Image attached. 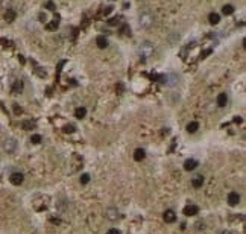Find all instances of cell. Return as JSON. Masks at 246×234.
Returning <instances> with one entry per match:
<instances>
[{
	"label": "cell",
	"mask_w": 246,
	"mask_h": 234,
	"mask_svg": "<svg viewBox=\"0 0 246 234\" xmlns=\"http://www.w3.org/2000/svg\"><path fill=\"white\" fill-rule=\"evenodd\" d=\"M46 8H47V9H50V11H55V5H53V2H47V3H46Z\"/></svg>",
	"instance_id": "f546056e"
},
{
	"label": "cell",
	"mask_w": 246,
	"mask_h": 234,
	"mask_svg": "<svg viewBox=\"0 0 246 234\" xmlns=\"http://www.w3.org/2000/svg\"><path fill=\"white\" fill-rule=\"evenodd\" d=\"M163 217H164V222H167V223H173L176 220V215L173 210H166Z\"/></svg>",
	"instance_id": "ba28073f"
},
{
	"label": "cell",
	"mask_w": 246,
	"mask_h": 234,
	"mask_svg": "<svg viewBox=\"0 0 246 234\" xmlns=\"http://www.w3.org/2000/svg\"><path fill=\"white\" fill-rule=\"evenodd\" d=\"M38 20H40V21H46V20H47L46 12H40V14H38Z\"/></svg>",
	"instance_id": "83f0119b"
},
{
	"label": "cell",
	"mask_w": 246,
	"mask_h": 234,
	"mask_svg": "<svg viewBox=\"0 0 246 234\" xmlns=\"http://www.w3.org/2000/svg\"><path fill=\"white\" fill-rule=\"evenodd\" d=\"M0 44H3L5 47H9V46H12V43H11L9 40H6V38H0Z\"/></svg>",
	"instance_id": "4316f807"
},
{
	"label": "cell",
	"mask_w": 246,
	"mask_h": 234,
	"mask_svg": "<svg viewBox=\"0 0 246 234\" xmlns=\"http://www.w3.org/2000/svg\"><path fill=\"white\" fill-rule=\"evenodd\" d=\"M18 61H20L21 64H24V62H26V59L23 58V55H18Z\"/></svg>",
	"instance_id": "d6a6232c"
},
{
	"label": "cell",
	"mask_w": 246,
	"mask_h": 234,
	"mask_svg": "<svg viewBox=\"0 0 246 234\" xmlns=\"http://www.w3.org/2000/svg\"><path fill=\"white\" fill-rule=\"evenodd\" d=\"M90 182V175L88 173H84V175H81V184H88Z\"/></svg>",
	"instance_id": "484cf974"
},
{
	"label": "cell",
	"mask_w": 246,
	"mask_h": 234,
	"mask_svg": "<svg viewBox=\"0 0 246 234\" xmlns=\"http://www.w3.org/2000/svg\"><path fill=\"white\" fill-rule=\"evenodd\" d=\"M87 116V109L84 108V107H79V108L74 109V117H78V119H84Z\"/></svg>",
	"instance_id": "2e32d148"
},
{
	"label": "cell",
	"mask_w": 246,
	"mask_h": 234,
	"mask_svg": "<svg viewBox=\"0 0 246 234\" xmlns=\"http://www.w3.org/2000/svg\"><path fill=\"white\" fill-rule=\"evenodd\" d=\"M9 181H11L14 185H20V184L24 181V177H23V173H20V172H14V173H11Z\"/></svg>",
	"instance_id": "5b68a950"
},
{
	"label": "cell",
	"mask_w": 246,
	"mask_h": 234,
	"mask_svg": "<svg viewBox=\"0 0 246 234\" xmlns=\"http://www.w3.org/2000/svg\"><path fill=\"white\" fill-rule=\"evenodd\" d=\"M197 128H199V123H197V122H190V123L187 125V131H189L190 134H193V132L197 131Z\"/></svg>",
	"instance_id": "d6986e66"
},
{
	"label": "cell",
	"mask_w": 246,
	"mask_h": 234,
	"mask_svg": "<svg viewBox=\"0 0 246 234\" xmlns=\"http://www.w3.org/2000/svg\"><path fill=\"white\" fill-rule=\"evenodd\" d=\"M138 23H140L141 28H144V29H149V28L154 24V15H152L151 12H143V14L140 15Z\"/></svg>",
	"instance_id": "6da1fadb"
},
{
	"label": "cell",
	"mask_w": 246,
	"mask_h": 234,
	"mask_svg": "<svg viewBox=\"0 0 246 234\" xmlns=\"http://www.w3.org/2000/svg\"><path fill=\"white\" fill-rule=\"evenodd\" d=\"M34 126H35V123L31 122V120H24V122L21 123V128H23V129H32Z\"/></svg>",
	"instance_id": "7402d4cb"
},
{
	"label": "cell",
	"mask_w": 246,
	"mask_h": 234,
	"mask_svg": "<svg viewBox=\"0 0 246 234\" xmlns=\"http://www.w3.org/2000/svg\"><path fill=\"white\" fill-rule=\"evenodd\" d=\"M152 53H154V46L149 41L143 43L140 46V55L143 58H149V56H152Z\"/></svg>",
	"instance_id": "3957f363"
},
{
	"label": "cell",
	"mask_w": 246,
	"mask_h": 234,
	"mask_svg": "<svg viewBox=\"0 0 246 234\" xmlns=\"http://www.w3.org/2000/svg\"><path fill=\"white\" fill-rule=\"evenodd\" d=\"M120 32H122L123 35H131V29H129V26H128V24H123L122 29H120Z\"/></svg>",
	"instance_id": "d4e9b609"
},
{
	"label": "cell",
	"mask_w": 246,
	"mask_h": 234,
	"mask_svg": "<svg viewBox=\"0 0 246 234\" xmlns=\"http://www.w3.org/2000/svg\"><path fill=\"white\" fill-rule=\"evenodd\" d=\"M239 202H240V195L237 192H231L228 195V204L231 207H235Z\"/></svg>",
	"instance_id": "8992f818"
},
{
	"label": "cell",
	"mask_w": 246,
	"mask_h": 234,
	"mask_svg": "<svg viewBox=\"0 0 246 234\" xmlns=\"http://www.w3.org/2000/svg\"><path fill=\"white\" fill-rule=\"evenodd\" d=\"M41 140H43V138H41V135H38V134H34V135L31 137V142H32L34 144L41 143Z\"/></svg>",
	"instance_id": "cb8c5ba5"
},
{
	"label": "cell",
	"mask_w": 246,
	"mask_h": 234,
	"mask_svg": "<svg viewBox=\"0 0 246 234\" xmlns=\"http://www.w3.org/2000/svg\"><path fill=\"white\" fill-rule=\"evenodd\" d=\"M62 131H64L66 134H73V132L76 131V126L71 125V123H69V125H66L64 128H62Z\"/></svg>",
	"instance_id": "44dd1931"
},
{
	"label": "cell",
	"mask_w": 246,
	"mask_h": 234,
	"mask_svg": "<svg viewBox=\"0 0 246 234\" xmlns=\"http://www.w3.org/2000/svg\"><path fill=\"white\" fill-rule=\"evenodd\" d=\"M192 185H193L194 189H201V187L204 185V177H202V175H196L193 180H192Z\"/></svg>",
	"instance_id": "30bf717a"
},
{
	"label": "cell",
	"mask_w": 246,
	"mask_h": 234,
	"mask_svg": "<svg viewBox=\"0 0 246 234\" xmlns=\"http://www.w3.org/2000/svg\"><path fill=\"white\" fill-rule=\"evenodd\" d=\"M96 44H97L99 49H105L106 46H108V40H106L104 35H99L96 38Z\"/></svg>",
	"instance_id": "7c38bea8"
},
{
	"label": "cell",
	"mask_w": 246,
	"mask_h": 234,
	"mask_svg": "<svg viewBox=\"0 0 246 234\" xmlns=\"http://www.w3.org/2000/svg\"><path fill=\"white\" fill-rule=\"evenodd\" d=\"M108 26H117L119 23H120V17H112V18H109L108 21Z\"/></svg>",
	"instance_id": "603a6c76"
},
{
	"label": "cell",
	"mask_w": 246,
	"mask_h": 234,
	"mask_svg": "<svg viewBox=\"0 0 246 234\" xmlns=\"http://www.w3.org/2000/svg\"><path fill=\"white\" fill-rule=\"evenodd\" d=\"M11 91L14 93V94H20L21 91H23V81H15L14 82V85H12V88H11Z\"/></svg>",
	"instance_id": "8fae6325"
},
{
	"label": "cell",
	"mask_w": 246,
	"mask_h": 234,
	"mask_svg": "<svg viewBox=\"0 0 246 234\" xmlns=\"http://www.w3.org/2000/svg\"><path fill=\"white\" fill-rule=\"evenodd\" d=\"M197 213H199V207H197V205H193V204H192V205H187V207L184 208V215H185V216H196Z\"/></svg>",
	"instance_id": "52a82bcc"
},
{
	"label": "cell",
	"mask_w": 246,
	"mask_h": 234,
	"mask_svg": "<svg viewBox=\"0 0 246 234\" xmlns=\"http://www.w3.org/2000/svg\"><path fill=\"white\" fill-rule=\"evenodd\" d=\"M119 210L117 208H114V207H109V208H106L105 211V217L106 219H109V220H117L119 219Z\"/></svg>",
	"instance_id": "277c9868"
},
{
	"label": "cell",
	"mask_w": 246,
	"mask_h": 234,
	"mask_svg": "<svg viewBox=\"0 0 246 234\" xmlns=\"http://www.w3.org/2000/svg\"><path fill=\"white\" fill-rule=\"evenodd\" d=\"M3 151L6 154H14L17 151V140L15 138H6L3 142Z\"/></svg>",
	"instance_id": "7a4b0ae2"
},
{
	"label": "cell",
	"mask_w": 246,
	"mask_h": 234,
	"mask_svg": "<svg viewBox=\"0 0 246 234\" xmlns=\"http://www.w3.org/2000/svg\"><path fill=\"white\" fill-rule=\"evenodd\" d=\"M227 102H228V97H227V93H220L219 96H217V105L222 108V107H225L227 105Z\"/></svg>",
	"instance_id": "5bb4252c"
},
{
	"label": "cell",
	"mask_w": 246,
	"mask_h": 234,
	"mask_svg": "<svg viewBox=\"0 0 246 234\" xmlns=\"http://www.w3.org/2000/svg\"><path fill=\"white\" fill-rule=\"evenodd\" d=\"M208 21H210L211 24H217V23L220 21V17H219V14H216V12H211L210 15H208Z\"/></svg>",
	"instance_id": "ac0fdd59"
},
{
	"label": "cell",
	"mask_w": 246,
	"mask_h": 234,
	"mask_svg": "<svg viewBox=\"0 0 246 234\" xmlns=\"http://www.w3.org/2000/svg\"><path fill=\"white\" fill-rule=\"evenodd\" d=\"M222 12H223L225 15H231V14L234 12V6H232V5H225V6L222 8Z\"/></svg>",
	"instance_id": "ffe728a7"
},
{
	"label": "cell",
	"mask_w": 246,
	"mask_h": 234,
	"mask_svg": "<svg viewBox=\"0 0 246 234\" xmlns=\"http://www.w3.org/2000/svg\"><path fill=\"white\" fill-rule=\"evenodd\" d=\"M197 167V161L196 160H187V161L184 163V169L185 170H194Z\"/></svg>",
	"instance_id": "9a60e30c"
},
{
	"label": "cell",
	"mask_w": 246,
	"mask_h": 234,
	"mask_svg": "<svg viewBox=\"0 0 246 234\" xmlns=\"http://www.w3.org/2000/svg\"><path fill=\"white\" fill-rule=\"evenodd\" d=\"M144 157H146V152H144V149H135V152H134V160L135 161H141V160H144Z\"/></svg>",
	"instance_id": "4fadbf2b"
},
{
	"label": "cell",
	"mask_w": 246,
	"mask_h": 234,
	"mask_svg": "<svg viewBox=\"0 0 246 234\" xmlns=\"http://www.w3.org/2000/svg\"><path fill=\"white\" fill-rule=\"evenodd\" d=\"M106 234H120V231H119L117 228H111V230H108Z\"/></svg>",
	"instance_id": "4dcf8cb0"
},
{
	"label": "cell",
	"mask_w": 246,
	"mask_h": 234,
	"mask_svg": "<svg viewBox=\"0 0 246 234\" xmlns=\"http://www.w3.org/2000/svg\"><path fill=\"white\" fill-rule=\"evenodd\" d=\"M50 222H52V223H59L61 220H59V219H55V217H52V219H50Z\"/></svg>",
	"instance_id": "836d02e7"
},
{
	"label": "cell",
	"mask_w": 246,
	"mask_h": 234,
	"mask_svg": "<svg viewBox=\"0 0 246 234\" xmlns=\"http://www.w3.org/2000/svg\"><path fill=\"white\" fill-rule=\"evenodd\" d=\"M5 20L8 21V23H12L14 20H15V17H17V14H15V11L14 9H11V8H8L6 11H5Z\"/></svg>",
	"instance_id": "9c48e42d"
},
{
	"label": "cell",
	"mask_w": 246,
	"mask_h": 234,
	"mask_svg": "<svg viewBox=\"0 0 246 234\" xmlns=\"http://www.w3.org/2000/svg\"><path fill=\"white\" fill-rule=\"evenodd\" d=\"M222 234H231V233H229V231H225V233H222Z\"/></svg>",
	"instance_id": "e575fe53"
},
{
	"label": "cell",
	"mask_w": 246,
	"mask_h": 234,
	"mask_svg": "<svg viewBox=\"0 0 246 234\" xmlns=\"http://www.w3.org/2000/svg\"><path fill=\"white\" fill-rule=\"evenodd\" d=\"M58 26H59V17H58V15H55L53 21H52V23H49V24L46 26V29H47V31H53V29H56Z\"/></svg>",
	"instance_id": "e0dca14e"
},
{
	"label": "cell",
	"mask_w": 246,
	"mask_h": 234,
	"mask_svg": "<svg viewBox=\"0 0 246 234\" xmlns=\"http://www.w3.org/2000/svg\"><path fill=\"white\" fill-rule=\"evenodd\" d=\"M112 11V6H106V9H104V15H108Z\"/></svg>",
	"instance_id": "1f68e13d"
},
{
	"label": "cell",
	"mask_w": 246,
	"mask_h": 234,
	"mask_svg": "<svg viewBox=\"0 0 246 234\" xmlns=\"http://www.w3.org/2000/svg\"><path fill=\"white\" fill-rule=\"evenodd\" d=\"M14 113H15V114H21V113H23V109L18 107V104H14Z\"/></svg>",
	"instance_id": "f1b7e54d"
}]
</instances>
